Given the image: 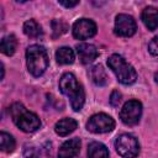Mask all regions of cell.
<instances>
[{
    "instance_id": "obj_1",
    "label": "cell",
    "mask_w": 158,
    "mask_h": 158,
    "mask_svg": "<svg viewBox=\"0 0 158 158\" xmlns=\"http://www.w3.org/2000/svg\"><path fill=\"white\" fill-rule=\"evenodd\" d=\"M59 89L64 95L69 98L70 106L74 111L81 110L85 101V93L81 84L78 81L74 74L72 73L63 74L59 80Z\"/></svg>"
},
{
    "instance_id": "obj_2",
    "label": "cell",
    "mask_w": 158,
    "mask_h": 158,
    "mask_svg": "<svg viewBox=\"0 0 158 158\" xmlns=\"http://www.w3.org/2000/svg\"><path fill=\"white\" fill-rule=\"evenodd\" d=\"M9 112L15 125L23 132H35L41 127V121L38 116L28 111L21 102H14L10 106Z\"/></svg>"
},
{
    "instance_id": "obj_3",
    "label": "cell",
    "mask_w": 158,
    "mask_h": 158,
    "mask_svg": "<svg viewBox=\"0 0 158 158\" xmlns=\"http://www.w3.org/2000/svg\"><path fill=\"white\" fill-rule=\"evenodd\" d=\"M26 60L28 72L33 77L42 75L48 67V54L44 47L40 44H32L26 51Z\"/></svg>"
},
{
    "instance_id": "obj_4",
    "label": "cell",
    "mask_w": 158,
    "mask_h": 158,
    "mask_svg": "<svg viewBox=\"0 0 158 158\" xmlns=\"http://www.w3.org/2000/svg\"><path fill=\"white\" fill-rule=\"evenodd\" d=\"M107 65L109 68L115 73L117 80L125 85L132 84L137 79V73L135 68L128 64L125 58L120 54H112L107 59Z\"/></svg>"
},
{
    "instance_id": "obj_5",
    "label": "cell",
    "mask_w": 158,
    "mask_h": 158,
    "mask_svg": "<svg viewBox=\"0 0 158 158\" xmlns=\"http://www.w3.org/2000/svg\"><path fill=\"white\" fill-rule=\"evenodd\" d=\"M116 152L123 158H135L139 153L138 141L130 133L120 135L115 141Z\"/></svg>"
},
{
    "instance_id": "obj_6",
    "label": "cell",
    "mask_w": 158,
    "mask_h": 158,
    "mask_svg": "<svg viewBox=\"0 0 158 158\" xmlns=\"http://www.w3.org/2000/svg\"><path fill=\"white\" fill-rule=\"evenodd\" d=\"M142 115V104L138 100H130L125 102L120 111L121 121L127 126H135L139 122Z\"/></svg>"
},
{
    "instance_id": "obj_7",
    "label": "cell",
    "mask_w": 158,
    "mask_h": 158,
    "mask_svg": "<svg viewBox=\"0 0 158 158\" xmlns=\"http://www.w3.org/2000/svg\"><path fill=\"white\" fill-rule=\"evenodd\" d=\"M114 127H115L114 118L102 112L93 115L86 123V128L93 133H106L112 131Z\"/></svg>"
},
{
    "instance_id": "obj_8",
    "label": "cell",
    "mask_w": 158,
    "mask_h": 158,
    "mask_svg": "<svg viewBox=\"0 0 158 158\" xmlns=\"http://www.w3.org/2000/svg\"><path fill=\"white\" fill-rule=\"evenodd\" d=\"M115 33L121 37H131L137 30L136 21L132 16L126 14H120L115 20Z\"/></svg>"
},
{
    "instance_id": "obj_9",
    "label": "cell",
    "mask_w": 158,
    "mask_h": 158,
    "mask_svg": "<svg viewBox=\"0 0 158 158\" xmlns=\"http://www.w3.org/2000/svg\"><path fill=\"white\" fill-rule=\"evenodd\" d=\"M96 33V25L90 19H79L73 25V36L78 40H86Z\"/></svg>"
},
{
    "instance_id": "obj_10",
    "label": "cell",
    "mask_w": 158,
    "mask_h": 158,
    "mask_svg": "<svg viewBox=\"0 0 158 158\" xmlns=\"http://www.w3.org/2000/svg\"><path fill=\"white\" fill-rule=\"evenodd\" d=\"M77 53L83 64H89L93 60L96 59L99 56V52L94 44L90 43H80L77 46Z\"/></svg>"
},
{
    "instance_id": "obj_11",
    "label": "cell",
    "mask_w": 158,
    "mask_h": 158,
    "mask_svg": "<svg viewBox=\"0 0 158 158\" xmlns=\"http://www.w3.org/2000/svg\"><path fill=\"white\" fill-rule=\"evenodd\" d=\"M81 142L79 138H72L65 141L58 152V158H74L80 151Z\"/></svg>"
},
{
    "instance_id": "obj_12",
    "label": "cell",
    "mask_w": 158,
    "mask_h": 158,
    "mask_svg": "<svg viewBox=\"0 0 158 158\" xmlns=\"http://www.w3.org/2000/svg\"><path fill=\"white\" fill-rule=\"evenodd\" d=\"M142 21L146 27L151 31L158 28V9L153 6H148L142 11Z\"/></svg>"
},
{
    "instance_id": "obj_13",
    "label": "cell",
    "mask_w": 158,
    "mask_h": 158,
    "mask_svg": "<svg viewBox=\"0 0 158 158\" xmlns=\"http://www.w3.org/2000/svg\"><path fill=\"white\" fill-rule=\"evenodd\" d=\"M77 127H78V122H77L74 118L65 117V118L59 120V121L56 123L54 131H56V133L59 135V136H67V135L72 133Z\"/></svg>"
},
{
    "instance_id": "obj_14",
    "label": "cell",
    "mask_w": 158,
    "mask_h": 158,
    "mask_svg": "<svg viewBox=\"0 0 158 158\" xmlns=\"http://www.w3.org/2000/svg\"><path fill=\"white\" fill-rule=\"evenodd\" d=\"M89 75H90V78H91V80L96 84V85H99V86H102V85H105L106 83H107V74H106V70L102 68V65H100V64H96V65H94V67H91L90 69H89Z\"/></svg>"
},
{
    "instance_id": "obj_15",
    "label": "cell",
    "mask_w": 158,
    "mask_h": 158,
    "mask_svg": "<svg viewBox=\"0 0 158 158\" xmlns=\"http://www.w3.org/2000/svg\"><path fill=\"white\" fill-rule=\"evenodd\" d=\"M88 158H109V151L101 142H91L88 147Z\"/></svg>"
},
{
    "instance_id": "obj_16",
    "label": "cell",
    "mask_w": 158,
    "mask_h": 158,
    "mask_svg": "<svg viewBox=\"0 0 158 158\" xmlns=\"http://www.w3.org/2000/svg\"><path fill=\"white\" fill-rule=\"evenodd\" d=\"M74 59V52L70 47H60L56 52V60L59 64H72Z\"/></svg>"
},
{
    "instance_id": "obj_17",
    "label": "cell",
    "mask_w": 158,
    "mask_h": 158,
    "mask_svg": "<svg viewBox=\"0 0 158 158\" xmlns=\"http://www.w3.org/2000/svg\"><path fill=\"white\" fill-rule=\"evenodd\" d=\"M0 48H1V52L6 56H12L17 48V40L14 35H9V36H5L2 40H1V44H0Z\"/></svg>"
},
{
    "instance_id": "obj_18",
    "label": "cell",
    "mask_w": 158,
    "mask_h": 158,
    "mask_svg": "<svg viewBox=\"0 0 158 158\" xmlns=\"http://www.w3.org/2000/svg\"><path fill=\"white\" fill-rule=\"evenodd\" d=\"M23 32L26 36H28L31 38H36V37H40L42 35V28L35 20L31 19L23 23Z\"/></svg>"
},
{
    "instance_id": "obj_19",
    "label": "cell",
    "mask_w": 158,
    "mask_h": 158,
    "mask_svg": "<svg viewBox=\"0 0 158 158\" xmlns=\"http://www.w3.org/2000/svg\"><path fill=\"white\" fill-rule=\"evenodd\" d=\"M15 146H16V143H15L14 137L10 133L2 131L0 133V147H1V149L6 153H11L15 149Z\"/></svg>"
},
{
    "instance_id": "obj_20",
    "label": "cell",
    "mask_w": 158,
    "mask_h": 158,
    "mask_svg": "<svg viewBox=\"0 0 158 158\" xmlns=\"http://www.w3.org/2000/svg\"><path fill=\"white\" fill-rule=\"evenodd\" d=\"M52 30H53V37H58L67 32L68 25L62 20H53L52 21Z\"/></svg>"
},
{
    "instance_id": "obj_21",
    "label": "cell",
    "mask_w": 158,
    "mask_h": 158,
    "mask_svg": "<svg viewBox=\"0 0 158 158\" xmlns=\"http://www.w3.org/2000/svg\"><path fill=\"white\" fill-rule=\"evenodd\" d=\"M23 156H25V158H40V152H38L37 147H35L32 144H26L25 149H23Z\"/></svg>"
},
{
    "instance_id": "obj_22",
    "label": "cell",
    "mask_w": 158,
    "mask_h": 158,
    "mask_svg": "<svg viewBox=\"0 0 158 158\" xmlns=\"http://www.w3.org/2000/svg\"><path fill=\"white\" fill-rule=\"evenodd\" d=\"M121 98H122V95H121V93L118 91V90H114L112 93H111V96H110V104L112 105V106H118V104H120V101H121Z\"/></svg>"
},
{
    "instance_id": "obj_23",
    "label": "cell",
    "mask_w": 158,
    "mask_h": 158,
    "mask_svg": "<svg viewBox=\"0 0 158 158\" xmlns=\"http://www.w3.org/2000/svg\"><path fill=\"white\" fill-rule=\"evenodd\" d=\"M148 51L153 56H158V36H156L148 44Z\"/></svg>"
},
{
    "instance_id": "obj_24",
    "label": "cell",
    "mask_w": 158,
    "mask_h": 158,
    "mask_svg": "<svg viewBox=\"0 0 158 158\" xmlns=\"http://www.w3.org/2000/svg\"><path fill=\"white\" fill-rule=\"evenodd\" d=\"M59 5L64 6V7H74L79 4V0H75V1H65V0H59L58 1Z\"/></svg>"
},
{
    "instance_id": "obj_25",
    "label": "cell",
    "mask_w": 158,
    "mask_h": 158,
    "mask_svg": "<svg viewBox=\"0 0 158 158\" xmlns=\"http://www.w3.org/2000/svg\"><path fill=\"white\" fill-rule=\"evenodd\" d=\"M154 80H156V83H158V72L154 74Z\"/></svg>"
}]
</instances>
